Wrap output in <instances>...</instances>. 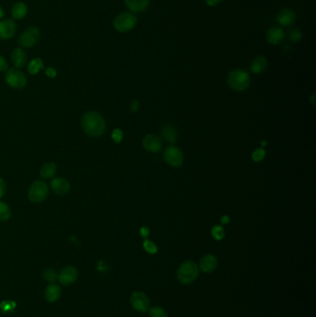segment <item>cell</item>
I'll list each match as a JSON object with an SVG mask.
<instances>
[{"label":"cell","instance_id":"8fae6325","mask_svg":"<svg viewBox=\"0 0 316 317\" xmlns=\"http://www.w3.org/2000/svg\"><path fill=\"white\" fill-rule=\"evenodd\" d=\"M286 39L285 30L280 26H273L268 29L266 33V40L267 42L273 46H277L282 43Z\"/></svg>","mask_w":316,"mask_h":317},{"label":"cell","instance_id":"f546056e","mask_svg":"<svg viewBox=\"0 0 316 317\" xmlns=\"http://www.w3.org/2000/svg\"><path fill=\"white\" fill-rule=\"evenodd\" d=\"M212 236L214 240H222L224 238V229L221 225H215L212 229Z\"/></svg>","mask_w":316,"mask_h":317},{"label":"cell","instance_id":"30bf717a","mask_svg":"<svg viewBox=\"0 0 316 317\" xmlns=\"http://www.w3.org/2000/svg\"><path fill=\"white\" fill-rule=\"evenodd\" d=\"M297 15L293 9L285 8L276 15V22L280 27H291L296 23Z\"/></svg>","mask_w":316,"mask_h":317},{"label":"cell","instance_id":"277c9868","mask_svg":"<svg viewBox=\"0 0 316 317\" xmlns=\"http://www.w3.org/2000/svg\"><path fill=\"white\" fill-rule=\"evenodd\" d=\"M198 276V267L193 261H186L177 270V278L185 285L193 283Z\"/></svg>","mask_w":316,"mask_h":317},{"label":"cell","instance_id":"7402d4cb","mask_svg":"<svg viewBox=\"0 0 316 317\" xmlns=\"http://www.w3.org/2000/svg\"><path fill=\"white\" fill-rule=\"evenodd\" d=\"M162 136L166 142L172 144L177 139V131L171 124H166L162 130Z\"/></svg>","mask_w":316,"mask_h":317},{"label":"cell","instance_id":"f35d334b","mask_svg":"<svg viewBox=\"0 0 316 317\" xmlns=\"http://www.w3.org/2000/svg\"><path fill=\"white\" fill-rule=\"evenodd\" d=\"M138 108H139V103H138V101L137 100H133L132 103H131V106H130L131 111L134 112H137Z\"/></svg>","mask_w":316,"mask_h":317},{"label":"cell","instance_id":"484cf974","mask_svg":"<svg viewBox=\"0 0 316 317\" xmlns=\"http://www.w3.org/2000/svg\"><path fill=\"white\" fill-rule=\"evenodd\" d=\"M10 215H11V212L9 206L5 202L0 201V222L8 221L10 218Z\"/></svg>","mask_w":316,"mask_h":317},{"label":"cell","instance_id":"8992f818","mask_svg":"<svg viewBox=\"0 0 316 317\" xmlns=\"http://www.w3.org/2000/svg\"><path fill=\"white\" fill-rule=\"evenodd\" d=\"M40 38V31L38 28L31 26L28 27L24 33H22L18 38V43L25 49L34 48L36 44L38 43Z\"/></svg>","mask_w":316,"mask_h":317},{"label":"cell","instance_id":"d6a6232c","mask_svg":"<svg viewBox=\"0 0 316 317\" xmlns=\"http://www.w3.org/2000/svg\"><path fill=\"white\" fill-rule=\"evenodd\" d=\"M111 137L115 143H120L123 138V133L120 129H115L111 134Z\"/></svg>","mask_w":316,"mask_h":317},{"label":"cell","instance_id":"ab89813d","mask_svg":"<svg viewBox=\"0 0 316 317\" xmlns=\"http://www.w3.org/2000/svg\"><path fill=\"white\" fill-rule=\"evenodd\" d=\"M229 222H230V218L227 215H224V216H222V218H221V223L222 224H227Z\"/></svg>","mask_w":316,"mask_h":317},{"label":"cell","instance_id":"603a6c76","mask_svg":"<svg viewBox=\"0 0 316 317\" xmlns=\"http://www.w3.org/2000/svg\"><path fill=\"white\" fill-rule=\"evenodd\" d=\"M57 172V165L53 163H47L44 164L40 170V175L44 179L52 178Z\"/></svg>","mask_w":316,"mask_h":317},{"label":"cell","instance_id":"2e32d148","mask_svg":"<svg viewBox=\"0 0 316 317\" xmlns=\"http://www.w3.org/2000/svg\"><path fill=\"white\" fill-rule=\"evenodd\" d=\"M126 8L134 14L142 13L148 8L150 0H123Z\"/></svg>","mask_w":316,"mask_h":317},{"label":"cell","instance_id":"5bb4252c","mask_svg":"<svg viewBox=\"0 0 316 317\" xmlns=\"http://www.w3.org/2000/svg\"><path fill=\"white\" fill-rule=\"evenodd\" d=\"M50 187H51L52 191L59 196L66 195L71 189V186L68 181L63 177L54 178L50 183Z\"/></svg>","mask_w":316,"mask_h":317},{"label":"cell","instance_id":"7a4b0ae2","mask_svg":"<svg viewBox=\"0 0 316 317\" xmlns=\"http://www.w3.org/2000/svg\"><path fill=\"white\" fill-rule=\"evenodd\" d=\"M227 84L235 91H245L250 86V77L245 70H234L229 73Z\"/></svg>","mask_w":316,"mask_h":317},{"label":"cell","instance_id":"cb8c5ba5","mask_svg":"<svg viewBox=\"0 0 316 317\" xmlns=\"http://www.w3.org/2000/svg\"><path fill=\"white\" fill-rule=\"evenodd\" d=\"M42 69H44L43 60L39 58H35L34 60H31L28 64V72L32 75L37 74Z\"/></svg>","mask_w":316,"mask_h":317},{"label":"cell","instance_id":"e0dca14e","mask_svg":"<svg viewBox=\"0 0 316 317\" xmlns=\"http://www.w3.org/2000/svg\"><path fill=\"white\" fill-rule=\"evenodd\" d=\"M218 265L217 259L212 254H207L200 259L199 268L204 273H212L216 269Z\"/></svg>","mask_w":316,"mask_h":317},{"label":"cell","instance_id":"1f68e13d","mask_svg":"<svg viewBox=\"0 0 316 317\" xmlns=\"http://www.w3.org/2000/svg\"><path fill=\"white\" fill-rule=\"evenodd\" d=\"M252 160L255 162V163H259L261 161L264 160V158L265 157V150L264 148H257L253 153H252Z\"/></svg>","mask_w":316,"mask_h":317},{"label":"cell","instance_id":"e575fe53","mask_svg":"<svg viewBox=\"0 0 316 317\" xmlns=\"http://www.w3.org/2000/svg\"><path fill=\"white\" fill-rule=\"evenodd\" d=\"M46 74L49 78H55L57 76V71L52 67H49L46 70Z\"/></svg>","mask_w":316,"mask_h":317},{"label":"cell","instance_id":"ba28073f","mask_svg":"<svg viewBox=\"0 0 316 317\" xmlns=\"http://www.w3.org/2000/svg\"><path fill=\"white\" fill-rule=\"evenodd\" d=\"M165 162L172 167H180L184 163V155L182 150L177 146H169L164 151Z\"/></svg>","mask_w":316,"mask_h":317},{"label":"cell","instance_id":"44dd1931","mask_svg":"<svg viewBox=\"0 0 316 317\" xmlns=\"http://www.w3.org/2000/svg\"><path fill=\"white\" fill-rule=\"evenodd\" d=\"M61 290L56 284H51L47 287L45 291V298L49 302H55L60 299Z\"/></svg>","mask_w":316,"mask_h":317},{"label":"cell","instance_id":"ac0fdd59","mask_svg":"<svg viewBox=\"0 0 316 317\" xmlns=\"http://www.w3.org/2000/svg\"><path fill=\"white\" fill-rule=\"evenodd\" d=\"M11 62L16 68L21 69L24 67L27 62V55L25 51L21 48L14 49L11 53Z\"/></svg>","mask_w":316,"mask_h":317},{"label":"cell","instance_id":"4fadbf2b","mask_svg":"<svg viewBox=\"0 0 316 317\" xmlns=\"http://www.w3.org/2000/svg\"><path fill=\"white\" fill-rule=\"evenodd\" d=\"M16 34V24L12 20L0 21V39L9 40Z\"/></svg>","mask_w":316,"mask_h":317},{"label":"cell","instance_id":"9c48e42d","mask_svg":"<svg viewBox=\"0 0 316 317\" xmlns=\"http://www.w3.org/2000/svg\"><path fill=\"white\" fill-rule=\"evenodd\" d=\"M130 302L132 307L139 313H146L150 306V301L145 293L140 292H134L131 295Z\"/></svg>","mask_w":316,"mask_h":317},{"label":"cell","instance_id":"ffe728a7","mask_svg":"<svg viewBox=\"0 0 316 317\" xmlns=\"http://www.w3.org/2000/svg\"><path fill=\"white\" fill-rule=\"evenodd\" d=\"M267 66H268V61L266 60V58L263 56H257L250 63V71L253 73L259 74L264 73L267 69Z\"/></svg>","mask_w":316,"mask_h":317},{"label":"cell","instance_id":"f1b7e54d","mask_svg":"<svg viewBox=\"0 0 316 317\" xmlns=\"http://www.w3.org/2000/svg\"><path fill=\"white\" fill-rule=\"evenodd\" d=\"M149 317H168L166 311L160 306H155L149 309Z\"/></svg>","mask_w":316,"mask_h":317},{"label":"cell","instance_id":"83f0119b","mask_svg":"<svg viewBox=\"0 0 316 317\" xmlns=\"http://www.w3.org/2000/svg\"><path fill=\"white\" fill-rule=\"evenodd\" d=\"M42 275H43V278L46 281L50 282V283L55 282L58 279V276H59V274H57V272L54 269L45 270Z\"/></svg>","mask_w":316,"mask_h":317},{"label":"cell","instance_id":"60d3db41","mask_svg":"<svg viewBox=\"0 0 316 317\" xmlns=\"http://www.w3.org/2000/svg\"><path fill=\"white\" fill-rule=\"evenodd\" d=\"M4 15H5V11L2 9V7H0V19L4 17Z\"/></svg>","mask_w":316,"mask_h":317},{"label":"cell","instance_id":"6da1fadb","mask_svg":"<svg viewBox=\"0 0 316 317\" xmlns=\"http://www.w3.org/2000/svg\"><path fill=\"white\" fill-rule=\"evenodd\" d=\"M81 125L87 136L99 137L106 130V122L102 115L98 112L90 111L83 115Z\"/></svg>","mask_w":316,"mask_h":317},{"label":"cell","instance_id":"9a60e30c","mask_svg":"<svg viewBox=\"0 0 316 317\" xmlns=\"http://www.w3.org/2000/svg\"><path fill=\"white\" fill-rule=\"evenodd\" d=\"M143 146L145 147L146 150L157 153L162 149L163 144L160 137L154 135H147L143 139Z\"/></svg>","mask_w":316,"mask_h":317},{"label":"cell","instance_id":"7c38bea8","mask_svg":"<svg viewBox=\"0 0 316 317\" xmlns=\"http://www.w3.org/2000/svg\"><path fill=\"white\" fill-rule=\"evenodd\" d=\"M78 276L77 269L74 266H65L61 269L60 274L58 276L60 284L63 286H68L75 282Z\"/></svg>","mask_w":316,"mask_h":317},{"label":"cell","instance_id":"836d02e7","mask_svg":"<svg viewBox=\"0 0 316 317\" xmlns=\"http://www.w3.org/2000/svg\"><path fill=\"white\" fill-rule=\"evenodd\" d=\"M9 70V64L6 59L2 56H0V73L7 72Z\"/></svg>","mask_w":316,"mask_h":317},{"label":"cell","instance_id":"d6986e66","mask_svg":"<svg viewBox=\"0 0 316 317\" xmlns=\"http://www.w3.org/2000/svg\"><path fill=\"white\" fill-rule=\"evenodd\" d=\"M28 14V7L24 2H17L12 6L11 16L15 21L23 20Z\"/></svg>","mask_w":316,"mask_h":317},{"label":"cell","instance_id":"74e56055","mask_svg":"<svg viewBox=\"0 0 316 317\" xmlns=\"http://www.w3.org/2000/svg\"><path fill=\"white\" fill-rule=\"evenodd\" d=\"M140 235L143 238H146L149 235V229L146 226H143L140 228Z\"/></svg>","mask_w":316,"mask_h":317},{"label":"cell","instance_id":"3957f363","mask_svg":"<svg viewBox=\"0 0 316 317\" xmlns=\"http://www.w3.org/2000/svg\"><path fill=\"white\" fill-rule=\"evenodd\" d=\"M137 18L136 14L130 11H124L114 18L113 27L117 32L124 34L132 31L137 25Z\"/></svg>","mask_w":316,"mask_h":317},{"label":"cell","instance_id":"b9f144b4","mask_svg":"<svg viewBox=\"0 0 316 317\" xmlns=\"http://www.w3.org/2000/svg\"><path fill=\"white\" fill-rule=\"evenodd\" d=\"M262 145H263V146H265V145H266V141H263V142H262Z\"/></svg>","mask_w":316,"mask_h":317},{"label":"cell","instance_id":"d4e9b609","mask_svg":"<svg viewBox=\"0 0 316 317\" xmlns=\"http://www.w3.org/2000/svg\"><path fill=\"white\" fill-rule=\"evenodd\" d=\"M288 37L292 43H299L302 40L303 34L299 28H293L290 30V32L288 34Z\"/></svg>","mask_w":316,"mask_h":317},{"label":"cell","instance_id":"52a82bcc","mask_svg":"<svg viewBox=\"0 0 316 317\" xmlns=\"http://www.w3.org/2000/svg\"><path fill=\"white\" fill-rule=\"evenodd\" d=\"M6 83L11 88L22 89L27 85V78L25 74L17 69H9L6 73L5 76Z\"/></svg>","mask_w":316,"mask_h":317},{"label":"cell","instance_id":"8d00e7d4","mask_svg":"<svg viewBox=\"0 0 316 317\" xmlns=\"http://www.w3.org/2000/svg\"><path fill=\"white\" fill-rule=\"evenodd\" d=\"M5 193H6V184L0 177V198L5 195Z\"/></svg>","mask_w":316,"mask_h":317},{"label":"cell","instance_id":"4316f807","mask_svg":"<svg viewBox=\"0 0 316 317\" xmlns=\"http://www.w3.org/2000/svg\"><path fill=\"white\" fill-rule=\"evenodd\" d=\"M15 307H16V302L12 300H4L0 303V310L2 313H5V314L12 313Z\"/></svg>","mask_w":316,"mask_h":317},{"label":"cell","instance_id":"5b68a950","mask_svg":"<svg viewBox=\"0 0 316 317\" xmlns=\"http://www.w3.org/2000/svg\"><path fill=\"white\" fill-rule=\"evenodd\" d=\"M49 196V189L43 181H34L28 190V198L33 203H40Z\"/></svg>","mask_w":316,"mask_h":317},{"label":"cell","instance_id":"d590c367","mask_svg":"<svg viewBox=\"0 0 316 317\" xmlns=\"http://www.w3.org/2000/svg\"><path fill=\"white\" fill-rule=\"evenodd\" d=\"M204 1L206 5L209 7H216L222 2V0H204Z\"/></svg>","mask_w":316,"mask_h":317},{"label":"cell","instance_id":"4dcf8cb0","mask_svg":"<svg viewBox=\"0 0 316 317\" xmlns=\"http://www.w3.org/2000/svg\"><path fill=\"white\" fill-rule=\"evenodd\" d=\"M143 247H144V249H145L147 253H149V254H155L158 251L157 245L152 241H150V240H146L143 242Z\"/></svg>","mask_w":316,"mask_h":317}]
</instances>
